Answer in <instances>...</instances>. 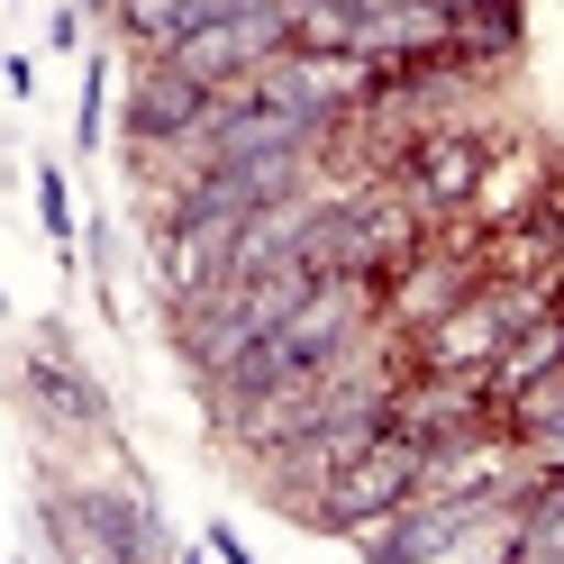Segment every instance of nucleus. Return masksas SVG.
Listing matches in <instances>:
<instances>
[{
    "mask_svg": "<svg viewBox=\"0 0 564 564\" xmlns=\"http://www.w3.org/2000/svg\"><path fill=\"white\" fill-rule=\"evenodd\" d=\"M37 209H46V237H55V246H74V192H64V173H55V164L37 173Z\"/></svg>",
    "mask_w": 564,
    "mask_h": 564,
    "instance_id": "1a4fd4ad",
    "label": "nucleus"
},
{
    "mask_svg": "<svg viewBox=\"0 0 564 564\" xmlns=\"http://www.w3.org/2000/svg\"><path fill=\"white\" fill-rule=\"evenodd\" d=\"M19 382H28L37 410H55V429H91V437L110 429V401L83 382V365H64V346H37V356L19 365Z\"/></svg>",
    "mask_w": 564,
    "mask_h": 564,
    "instance_id": "0eeeda50",
    "label": "nucleus"
},
{
    "mask_svg": "<svg viewBox=\"0 0 564 564\" xmlns=\"http://www.w3.org/2000/svg\"><path fill=\"white\" fill-rule=\"evenodd\" d=\"M510 564H519V555H510Z\"/></svg>",
    "mask_w": 564,
    "mask_h": 564,
    "instance_id": "f8f14e48",
    "label": "nucleus"
},
{
    "mask_svg": "<svg viewBox=\"0 0 564 564\" xmlns=\"http://www.w3.org/2000/svg\"><path fill=\"white\" fill-rule=\"evenodd\" d=\"M546 373H564V310L555 319H538V328H519L501 356H491V373H482V401L491 410H510L519 392H538Z\"/></svg>",
    "mask_w": 564,
    "mask_h": 564,
    "instance_id": "6e6552de",
    "label": "nucleus"
},
{
    "mask_svg": "<svg viewBox=\"0 0 564 564\" xmlns=\"http://www.w3.org/2000/svg\"><path fill=\"white\" fill-rule=\"evenodd\" d=\"M209 119H219V91L173 74V64H147V83L128 91V137L137 147H200Z\"/></svg>",
    "mask_w": 564,
    "mask_h": 564,
    "instance_id": "20e7f679",
    "label": "nucleus"
},
{
    "mask_svg": "<svg viewBox=\"0 0 564 564\" xmlns=\"http://www.w3.org/2000/svg\"><path fill=\"white\" fill-rule=\"evenodd\" d=\"M501 346H510V319H501V292L482 282L455 319H437L429 337H419V373H465V382H482Z\"/></svg>",
    "mask_w": 564,
    "mask_h": 564,
    "instance_id": "39448f33",
    "label": "nucleus"
},
{
    "mask_svg": "<svg viewBox=\"0 0 564 564\" xmlns=\"http://www.w3.org/2000/svg\"><path fill=\"white\" fill-rule=\"evenodd\" d=\"M74 519H83V555L91 564H155V510L128 501V491H74Z\"/></svg>",
    "mask_w": 564,
    "mask_h": 564,
    "instance_id": "423d86ee",
    "label": "nucleus"
},
{
    "mask_svg": "<svg viewBox=\"0 0 564 564\" xmlns=\"http://www.w3.org/2000/svg\"><path fill=\"white\" fill-rule=\"evenodd\" d=\"M474 292H482V264L465 256V246H419V256H401V282L382 292V319L429 337V328H437V319H455V310H465Z\"/></svg>",
    "mask_w": 564,
    "mask_h": 564,
    "instance_id": "7ed1b4c3",
    "label": "nucleus"
},
{
    "mask_svg": "<svg viewBox=\"0 0 564 564\" xmlns=\"http://www.w3.org/2000/svg\"><path fill=\"white\" fill-rule=\"evenodd\" d=\"M209 546H219L228 564H256V555H246V546H237V528H209Z\"/></svg>",
    "mask_w": 564,
    "mask_h": 564,
    "instance_id": "9b49d317",
    "label": "nucleus"
},
{
    "mask_svg": "<svg viewBox=\"0 0 564 564\" xmlns=\"http://www.w3.org/2000/svg\"><path fill=\"white\" fill-rule=\"evenodd\" d=\"M446 19H491V10H519V0H437Z\"/></svg>",
    "mask_w": 564,
    "mask_h": 564,
    "instance_id": "9d476101",
    "label": "nucleus"
},
{
    "mask_svg": "<svg viewBox=\"0 0 564 564\" xmlns=\"http://www.w3.org/2000/svg\"><path fill=\"white\" fill-rule=\"evenodd\" d=\"M491 155H501V137H491V128H419L401 183H410L419 209H465L491 183Z\"/></svg>",
    "mask_w": 564,
    "mask_h": 564,
    "instance_id": "f03ea898",
    "label": "nucleus"
},
{
    "mask_svg": "<svg viewBox=\"0 0 564 564\" xmlns=\"http://www.w3.org/2000/svg\"><path fill=\"white\" fill-rule=\"evenodd\" d=\"M419 491H429V446L392 429L373 455H356V465H346V474H337V482H328L301 519H310V528H328V538H356V528H373V519L410 510Z\"/></svg>",
    "mask_w": 564,
    "mask_h": 564,
    "instance_id": "f257e3e1",
    "label": "nucleus"
}]
</instances>
